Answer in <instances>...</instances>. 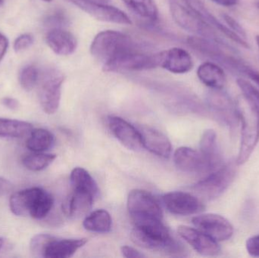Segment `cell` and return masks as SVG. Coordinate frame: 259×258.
I'll return each instance as SVG.
<instances>
[{
  "label": "cell",
  "mask_w": 259,
  "mask_h": 258,
  "mask_svg": "<svg viewBox=\"0 0 259 258\" xmlns=\"http://www.w3.org/2000/svg\"><path fill=\"white\" fill-rule=\"evenodd\" d=\"M20 85L26 91H31L39 80V73L33 65L24 66L18 75Z\"/></svg>",
  "instance_id": "obj_32"
},
{
  "label": "cell",
  "mask_w": 259,
  "mask_h": 258,
  "mask_svg": "<svg viewBox=\"0 0 259 258\" xmlns=\"http://www.w3.org/2000/svg\"><path fill=\"white\" fill-rule=\"evenodd\" d=\"M55 137L53 133L45 129L38 128L32 130L26 146L33 152H44L53 147Z\"/></svg>",
  "instance_id": "obj_29"
},
{
  "label": "cell",
  "mask_w": 259,
  "mask_h": 258,
  "mask_svg": "<svg viewBox=\"0 0 259 258\" xmlns=\"http://www.w3.org/2000/svg\"><path fill=\"white\" fill-rule=\"evenodd\" d=\"M83 227L88 231L106 233L112 229V220L106 210H97L88 215L83 223Z\"/></svg>",
  "instance_id": "obj_28"
},
{
  "label": "cell",
  "mask_w": 259,
  "mask_h": 258,
  "mask_svg": "<svg viewBox=\"0 0 259 258\" xmlns=\"http://www.w3.org/2000/svg\"><path fill=\"white\" fill-rule=\"evenodd\" d=\"M64 81L65 76L58 70H50L42 77L39 87V100L45 113L53 115L59 109Z\"/></svg>",
  "instance_id": "obj_9"
},
{
  "label": "cell",
  "mask_w": 259,
  "mask_h": 258,
  "mask_svg": "<svg viewBox=\"0 0 259 258\" xmlns=\"http://www.w3.org/2000/svg\"><path fill=\"white\" fill-rule=\"evenodd\" d=\"M53 236L49 234H38L32 238L30 242V250L33 256L44 257V251Z\"/></svg>",
  "instance_id": "obj_33"
},
{
  "label": "cell",
  "mask_w": 259,
  "mask_h": 258,
  "mask_svg": "<svg viewBox=\"0 0 259 258\" xmlns=\"http://www.w3.org/2000/svg\"><path fill=\"white\" fill-rule=\"evenodd\" d=\"M34 42L33 36L30 33H24L18 36L14 42L13 48L16 53L27 49L31 46Z\"/></svg>",
  "instance_id": "obj_35"
},
{
  "label": "cell",
  "mask_w": 259,
  "mask_h": 258,
  "mask_svg": "<svg viewBox=\"0 0 259 258\" xmlns=\"http://www.w3.org/2000/svg\"><path fill=\"white\" fill-rule=\"evenodd\" d=\"M222 17H223L225 22L227 23L228 25H229L230 28H231L233 31L235 32L237 34L243 37V39L246 37V30L243 29V27H242L234 18L230 16V15H227V14H224Z\"/></svg>",
  "instance_id": "obj_36"
},
{
  "label": "cell",
  "mask_w": 259,
  "mask_h": 258,
  "mask_svg": "<svg viewBox=\"0 0 259 258\" xmlns=\"http://www.w3.org/2000/svg\"><path fill=\"white\" fill-rule=\"evenodd\" d=\"M123 3L141 18L150 21L158 19V10L154 0H122Z\"/></svg>",
  "instance_id": "obj_30"
},
{
  "label": "cell",
  "mask_w": 259,
  "mask_h": 258,
  "mask_svg": "<svg viewBox=\"0 0 259 258\" xmlns=\"http://www.w3.org/2000/svg\"><path fill=\"white\" fill-rule=\"evenodd\" d=\"M162 201L168 212L181 216L201 213L205 208L199 198L188 192H169L163 195Z\"/></svg>",
  "instance_id": "obj_13"
},
{
  "label": "cell",
  "mask_w": 259,
  "mask_h": 258,
  "mask_svg": "<svg viewBox=\"0 0 259 258\" xmlns=\"http://www.w3.org/2000/svg\"><path fill=\"white\" fill-rule=\"evenodd\" d=\"M9 39L5 35L0 33V62H2L3 58L6 56L8 48H9Z\"/></svg>",
  "instance_id": "obj_42"
},
{
  "label": "cell",
  "mask_w": 259,
  "mask_h": 258,
  "mask_svg": "<svg viewBox=\"0 0 259 258\" xmlns=\"http://www.w3.org/2000/svg\"><path fill=\"white\" fill-rule=\"evenodd\" d=\"M44 2H46V3H51L53 0H42Z\"/></svg>",
  "instance_id": "obj_49"
},
{
  "label": "cell",
  "mask_w": 259,
  "mask_h": 258,
  "mask_svg": "<svg viewBox=\"0 0 259 258\" xmlns=\"http://www.w3.org/2000/svg\"><path fill=\"white\" fill-rule=\"evenodd\" d=\"M56 159V154L34 152L24 156L22 164L29 171H40L48 168Z\"/></svg>",
  "instance_id": "obj_31"
},
{
  "label": "cell",
  "mask_w": 259,
  "mask_h": 258,
  "mask_svg": "<svg viewBox=\"0 0 259 258\" xmlns=\"http://www.w3.org/2000/svg\"><path fill=\"white\" fill-rule=\"evenodd\" d=\"M245 100V99H244ZM239 122L241 124V140L236 164L238 166L249 161L259 141V110L245 100V105L237 103Z\"/></svg>",
  "instance_id": "obj_2"
},
{
  "label": "cell",
  "mask_w": 259,
  "mask_h": 258,
  "mask_svg": "<svg viewBox=\"0 0 259 258\" xmlns=\"http://www.w3.org/2000/svg\"><path fill=\"white\" fill-rule=\"evenodd\" d=\"M46 40L49 47L59 56H70L76 51L77 46L75 36L64 28L49 30Z\"/></svg>",
  "instance_id": "obj_21"
},
{
  "label": "cell",
  "mask_w": 259,
  "mask_h": 258,
  "mask_svg": "<svg viewBox=\"0 0 259 258\" xmlns=\"http://www.w3.org/2000/svg\"><path fill=\"white\" fill-rule=\"evenodd\" d=\"M199 151L208 164L211 172L222 166V154L218 145L217 134L214 130L208 129L204 131L199 142Z\"/></svg>",
  "instance_id": "obj_23"
},
{
  "label": "cell",
  "mask_w": 259,
  "mask_h": 258,
  "mask_svg": "<svg viewBox=\"0 0 259 258\" xmlns=\"http://www.w3.org/2000/svg\"><path fill=\"white\" fill-rule=\"evenodd\" d=\"M197 77L201 82L211 89H223L227 78L224 70L214 62H205L197 69Z\"/></svg>",
  "instance_id": "obj_25"
},
{
  "label": "cell",
  "mask_w": 259,
  "mask_h": 258,
  "mask_svg": "<svg viewBox=\"0 0 259 258\" xmlns=\"http://www.w3.org/2000/svg\"><path fill=\"white\" fill-rule=\"evenodd\" d=\"M216 4L219 6H225V7H232L237 6L238 0H211Z\"/></svg>",
  "instance_id": "obj_43"
},
{
  "label": "cell",
  "mask_w": 259,
  "mask_h": 258,
  "mask_svg": "<svg viewBox=\"0 0 259 258\" xmlns=\"http://www.w3.org/2000/svg\"><path fill=\"white\" fill-rule=\"evenodd\" d=\"M246 249L249 255L259 257V234L251 236L246 240Z\"/></svg>",
  "instance_id": "obj_37"
},
{
  "label": "cell",
  "mask_w": 259,
  "mask_h": 258,
  "mask_svg": "<svg viewBox=\"0 0 259 258\" xmlns=\"http://www.w3.org/2000/svg\"><path fill=\"white\" fill-rule=\"evenodd\" d=\"M70 180L73 190L87 192L94 197L98 194L99 189L97 183L92 176L83 168H74L71 171Z\"/></svg>",
  "instance_id": "obj_26"
},
{
  "label": "cell",
  "mask_w": 259,
  "mask_h": 258,
  "mask_svg": "<svg viewBox=\"0 0 259 258\" xmlns=\"http://www.w3.org/2000/svg\"><path fill=\"white\" fill-rule=\"evenodd\" d=\"M93 1L99 2V3H107L110 0H93Z\"/></svg>",
  "instance_id": "obj_45"
},
{
  "label": "cell",
  "mask_w": 259,
  "mask_h": 258,
  "mask_svg": "<svg viewBox=\"0 0 259 258\" xmlns=\"http://www.w3.org/2000/svg\"><path fill=\"white\" fill-rule=\"evenodd\" d=\"M193 225L216 242H225L231 239L234 228L231 223L222 215L204 214L192 219Z\"/></svg>",
  "instance_id": "obj_11"
},
{
  "label": "cell",
  "mask_w": 259,
  "mask_h": 258,
  "mask_svg": "<svg viewBox=\"0 0 259 258\" xmlns=\"http://www.w3.org/2000/svg\"><path fill=\"white\" fill-rule=\"evenodd\" d=\"M132 48V42L128 36L116 30H107L100 32L94 37L90 49L93 57L103 66Z\"/></svg>",
  "instance_id": "obj_3"
},
{
  "label": "cell",
  "mask_w": 259,
  "mask_h": 258,
  "mask_svg": "<svg viewBox=\"0 0 259 258\" xmlns=\"http://www.w3.org/2000/svg\"><path fill=\"white\" fill-rule=\"evenodd\" d=\"M93 18L105 22L131 25L132 21L121 9L93 0H68Z\"/></svg>",
  "instance_id": "obj_12"
},
{
  "label": "cell",
  "mask_w": 259,
  "mask_h": 258,
  "mask_svg": "<svg viewBox=\"0 0 259 258\" xmlns=\"http://www.w3.org/2000/svg\"><path fill=\"white\" fill-rule=\"evenodd\" d=\"M5 240L3 238L0 237V251L3 249V246H4Z\"/></svg>",
  "instance_id": "obj_44"
},
{
  "label": "cell",
  "mask_w": 259,
  "mask_h": 258,
  "mask_svg": "<svg viewBox=\"0 0 259 258\" xmlns=\"http://www.w3.org/2000/svg\"><path fill=\"white\" fill-rule=\"evenodd\" d=\"M127 209L134 227L162 221V211L158 201L146 191H131L127 198Z\"/></svg>",
  "instance_id": "obj_4"
},
{
  "label": "cell",
  "mask_w": 259,
  "mask_h": 258,
  "mask_svg": "<svg viewBox=\"0 0 259 258\" xmlns=\"http://www.w3.org/2000/svg\"><path fill=\"white\" fill-rule=\"evenodd\" d=\"M256 42H257V45H258V46L259 48V35H257V36H256Z\"/></svg>",
  "instance_id": "obj_46"
},
{
  "label": "cell",
  "mask_w": 259,
  "mask_h": 258,
  "mask_svg": "<svg viewBox=\"0 0 259 258\" xmlns=\"http://www.w3.org/2000/svg\"><path fill=\"white\" fill-rule=\"evenodd\" d=\"M68 24V18L65 16V14L62 12H55L53 15H50L46 18L44 21V24L46 27L52 29L64 28Z\"/></svg>",
  "instance_id": "obj_34"
},
{
  "label": "cell",
  "mask_w": 259,
  "mask_h": 258,
  "mask_svg": "<svg viewBox=\"0 0 259 258\" xmlns=\"http://www.w3.org/2000/svg\"><path fill=\"white\" fill-rule=\"evenodd\" d=\"M1 103L5 107L10 109V110H17L20 106L19 101L18 100L11 98V97H5V98H2Z\"/></svg>",
  "instance_id": "obj_39"
},
{
  "label": "cell",
  "mask_w": 259,
  "mask_h": 258,
  "mask_svg": "<svg viewBox=\"0 0 259 258\" xmlns=\"http://www.w3.org/2000/svg\"><path fill=\"white\" fill-rule=\"evenodd\" d=\"M236 162L222 165L209 175L192 187L196 195L206 200H214L222 196L234 183L237 175Z\"/></svg>",
  "instance_id": "obj_5"
},
{
  "label": "cell",
  "mask_w": 259,
  "mask_h": 258,
  "mask_svg": "<svg viewBox=\"0 0 259 258\" xmlns=\"http://www.w3.org/2000/svg\"><path fill=\"white\" fill-rule=\"evenodd\" d=\"M121 253L124 257L127 258H142L144 257V254L140 253V251L136 250L135 248H131L127 245H124L121 248Z\"/></svg>",
  "instance_id": "obj_38"
},
{
  "label": "cell",
  "mask_w": 259,
  "mask_h": 258,
  "mask_svg": "<svg viewBox=\"0 0 259 258\" xmlns=\"http://www.w3.org/2000/svg\"><path fill=\"white\" fill-rule=\"evenodd\" d=\"M33 130V125L26 121L0 118V137H25Z\"/></svg>",
  "instance_id": "obj_27"
},
{
  "label": "cell",
  "mask_w": 259,
  "mask_h": 258,
  "mask_svg": "<svg viewBox=\"0 0 259 258\" xmlns=\"http://www.w3.org/2000/svg\"><path fill=\"white\" fill-rule=\"evenodd\" d=\"M157 67L173 74L188 73L193 68V61L188 51L181 48H171L155 54Z\"/></svg>",
  "instance_id": "obj_14"
},
{
  "label": "cell",
  "mask_w": 259,
  "mask_h": 258,
  "mask_svg": "<svg viewBox=\"0 0 259 258\" xmlns=\"http://www.w3.org/2000/svg\"><path fill=\"white\" fill-rule=\"evenodd\" d=\"M255 6H256V7L259 9V0L255 3Z\"/></svg>",
  "instance_id": "obj_48"
},
{
  "label": "cell",
  "mask_w": 259,
  "mask_h": 258,
  "mask_svg": "<svg viewBox=\"0 0 259 258\" xmlns=\"http://www.w3.org/2000/svg\"><path fill=\"white\" fill-rule=\"evenodd\" d=\"M12 188L13 186L10 181L0 177V196L9 193L12 190Z\"/></svg>",
  "instance_id": "obj_40"
},
{
  "label": "cell",
  "mask_w": 259,
  "mask_h": 258,
  "mask_svg": "<svg viewBox=\"0 0 259 258\" xmlns=\"http://www.w3.org/2000/svg\"><path fill=\"white\" fill-rule=\"evenodd\" d=\"M243 75L246 76L249 79L255 82V84L259 87V72L256 70L253 69L248 65L244 70Z\"/></svg>",
  "instance_id": "obj_41"
},
{
  "label": "cell",
  "mask_w": 259,
  "mask_h": 258,
  "mask_svg": "<svg viewBox=\"0 0 259 258\" xmlns=\"http://www.w3.org/2000/svg\"><path fill=\"white\" fill-rule=\"evenodd\" d=\"M94 198V195L87 192L73 190L72 194L63 204L64 212L71 218H80L91 210Z\"/></svg>",
  "instance_id": "obj_24"
},
{
  "label": "cell",
  "mask_w": 259,
  "mask_h": 258,
  "mask_svg": "<svg viewBox=\"0 0 259 258\" xmlns=\"http://www.w3.org/2000/svg\"><path fill=\"white\" fill-rule=\"evenodd\" d=\"M208 106L219 118L228 126H234L239 122L237 103L222 89H211L207 97Z\"/></svg>",
  "instance_id": "obj_16"
},
{
  "label": "cell",
  "mask_w": 259,
  "mask_h": 258,
  "mask_svg": "<svg viewBox=\"0 0 259 258\" xmlns=\"http://www.w3.org/2000/svg\"><path fill=\"white\" fill-rule=\"evenodd\" d=\"M3 4H4V0H0V7H2Z\"/></svg>",
  "instance_id": "obj_47"
},
{
  "label": "cell",
  "mask_w": 259,
  "mask_h": 258,
  "mask_svg": "<svg viewBox=\"0 0 259 258\" xmlns=\"http://www.w3.org/2000/svg\"><path fill=\"white\" fill-rule=\"evenodd\" d=\"M187 6L193 11L195 13L197 14L202 20L207 24H209L211 27L219 30L221 33H223L225 36L231 39L234 42L240 44L244 48H249V43L246 42V39H243L241 36L233 31L231 28L227 27L226 25L218 20L208 9L204 6L203 3L200 0H185Z\"/></svg>",
  "instance_id": "obj_19"
},
{
  "label": "cell",
  "mask_w": 259,
  "mask_h": 258,
  "mask_svg": "<svg viewBox=\"0 0 259 258\" xmlns=\"http://www.w3.org/2000/svg\"><path fill=\"white\" fill-rule=\"evenodd\" d=\"M88 239H58L53 236L44 251L45 258H69L72 257L77 250L86 245Z\"/></svg>",
  "instance_id": "obj_22"
},
{
  "label": "cell",
  "mask_w": 259,
  "mask_h": 258,
  "mask_svg": "<svg viewBox=\"0 0 259 258\" xmlns=\"http://www.w3.org/2000/svg\"><path fill=\"white\" fill-rule=\"evenodd\" d=\"M137 129L141 135L143 148L158 157L164 159L170 157L171 144L162 133L146 126H139Z\"/></svg>",
  "instance_id": "obj_20"
},
{
  "label": "cell",
  "mask_w": 259,
  "mask_h": 258,
  "mask_svg": "<svg viewBox=\"0 0 259 258\" xmlns=\"http://www.w3.org/2000/svg\"><path fill=\"white\" fill-rule=\"evenodd\" d=\"M170 9L174 20L181 28L222 45H230L218 34L215 29L205 22L190 8L184 7L179 3H172Z\"/></svg>",
  "instance_id": "obj_7"
},
{
  "label": "cell",
  "mask_w": 259,
  "mask_h": 258,
  "mask_svg": "<svg viewBox=\"0 0 259 258\" xmlns=\"http://www.w3.org/2000/svg\"><path fill=\"white\" fill-rule=\"evenodd\" d=\"M174 162L178 169L189 174L211 172L200 151L189 147H181L175 151Z\"/></svg>",
  "instance_id": "obj_18"
},
{
  "label": "cell",
  "mask_w": 259,
  "mask_h": 258,
  "mask_svg": "<svg viewBox=\"0 0 259 258\" xmlns=\"http://www.w3.org/2000/svg\"><path fill=\"white\" fill-rule=\"evenodd\" d=\"M133 242L142 248L164 253L170 256H186V249L182 244L171 236H162L134 227L131 232Z\"/></svg>",
  "instance_id": "obj_8"
},
{
  "label": "cell",
  "mask_w": 259,
  "mask_h": 258,
  "mask_svg": "<svg viewBox=\"0 0 259 258\" xmlns=\"http://www.w3.org/2000/svg\"><path fill=\"white\" fill-rule=\"evenodd\" d=\"M54 204L51 194L39 187L15 192L9 199L11 212L20 217L30 216L36 220L49 215Z\"/></svg>",
  "instance_id": "obj_1"
},
{
  "label": "cell",
  "mask_w": 259,
  "mask_h": 258,
  "mask_svg": "<svg viewBox=\"0 0 259 258\" xmlns=\"http://www.w3.org/2000/svg\"><path fill=\"white\" fill-rule=\"evenodd\" d=\"M189 45L213 62L234 72L243 74L247 65L237 56L228 54L225 49H233L231 45H224L201 36H191L187 39Z\"/></svg>",
  "instance_id": "obj_6"
},
{
  "label": "cell",
  "mask_w": 259,
  "mask_h": 258,
  "mask_svg": "<svg viewBox=\"0 0 259 258\" xmlns=\"http://www.w3.org/2000/svg\"><path fill=\"white\" fill-rule=\"evenodd\" d=\"M157 68L155 55L143 54L134 49L127 50L106 65H103L106 72L139 71Z\"/></svg>",
  "instance_id": "obj_10"
},
{
  "label": "cell",
  "mask_w": 259,
  "mask_h": 258,
  "mask_svg": "<svg viewBox=\"0 0 259 258\" xmlns=\"http://www.w3.org/2000/svg\"><path fill=\"white\" fill-rule=\"evenodd\" d=\"M108 124L112 134L123 145L133 151L143 148L141 135L138 129L119 117H109Z\"/></svg>",
  "instance_id": "obj_17"
},
{
  "label": "cell",
  "mask_w": 259,
  "mask_h": 258,
  "mask_svg": "<svg viewBox=\"0 0 259 258\" xmlns=\"http://www.w3.org/2000/svg\"><path fill=\"white\" fill-rule=\"evenodd\" d=\"M178 233L196 252L201 255L217 256L222 249L218 242L202 233L198 229L191 228L187 226H180Z\"/></svg>",
  "instance_id": "obj_15"
}]
</instances>
